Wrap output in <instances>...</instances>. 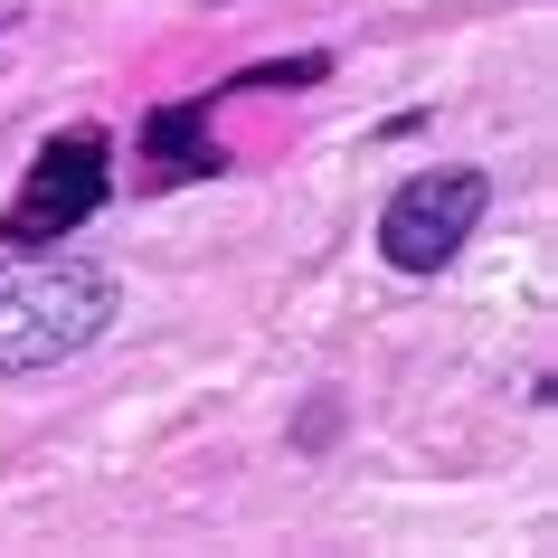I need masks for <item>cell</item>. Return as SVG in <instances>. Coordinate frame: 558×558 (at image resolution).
<instances>
[{
    "instance_id": "obj_1",
    "label": "cell",
    "mask_w": 558,
    "mask_h": 558,
    "mask_svg": "<svg viewBox=\"0 0 558 558\" xmlns=\"http://www.w3.org/2000/svg\"><path fill=\"white\" fill-rule=\"evenodd\" d=\"M123 323V275L58 246H0V379L86 360Z\"/></svg>"
},
{
    "instance_id": "obj_2",
    "label": "cell",
    "mask_w": 558,
    "mask_h": 558,
    "mask_svg": "<svg viewBox=\"0 0 558 558\" xmlns=\"http://www.w3.org/2000/svg\"><path fill=\"white\" fill-rule=\"evenodd\" d=\"M114 199V133L105 123H66L29 151V171L0 208V246H66L95 208Z\"/></svg>"
},
{
    "instance_id": "obj_3",
    "label": "cell",
    "mask_w": 558,
    "mask_h": 558,
    "mask_svg": "<svg viewBox=\"0 0 558 558\" xmlns=\"http://www.w3.org/2000/svg\"><path fill=\"white\" fill-rule=\"evenodd\" d=\"M483 208H493V171H473V161L416 171V180H398L388 208H379V256L398 265V275H445V265L473 246Z\"/></svg>"
},
{
    "instance_id": "obj_4",
    "label": "cell",
    "mask_w": 558,
    "mask_h": 558,
    "mask_svg": "<svg viewBox=\"0 0 558 558\" xmlns=\"http://www.w3.org/2000/svg\"><path fill=\"white\" fill-rule=\"evenodd\" d=\"M199 171H228V151L208 143V95L143 114V180L151 190H161V180H199Z\"/></svg>"
},
{
    "instance_id": "obj_5",
    "label": "cell",
    "mask_w": 558,
    "mask_h": 558,
    "mask_svg": "<svg viewBox=\"0 0 558 558\" xmlns=\"http://www.w3.org/2000/svg\"><path fill=\"white\" fill-rule=\"evenodd\" d=\"M331 76V58H265V66H246V76H228V95H265V86H323Z\"/></svg>"
},
{
    "instance_id": "obj_6",
    "label": "cell",
    "mask_w": 558,
    "mask_h": 558,
    "mask_svg": "<svg viewBox=\"0 0 558 558\" xmlns=\"http://www.w3.org/2000/svg\"><path fill=\"white\" fill-rule=\"evenodd\" d=\"M190 10H236V0H190Z\"/></svg>"
},
{
    "instance_id": "obj_7",
    "label": "cell",
    "mask_w": 558,
    "mask_h": 558,
    "mask_svg": "<svg viewBox=\"0 0 558 558\" xmlns=\"http://www.w3.org/2000/svg\"><path fill=\"white\" fill-rule=\"evenodd\" d=\"M0 29H10V10H0Z\"/></svg>"
}]
</instances>
